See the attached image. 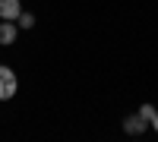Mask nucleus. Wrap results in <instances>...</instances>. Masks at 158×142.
I'll return each mask as SVG.
<instances>
[{
  "instance_id": "f257e3e1",
  "label": "nucleus",
  "mask_w": 158,
  "mask_h": 142,
  "mask_svg": "<svg viewBox=\"0 0 158 142\" xmlns=\"http://www.w3.org/2000/svg\"><path fill=\"white\" fill-rule=\"evenodd\" d=\"M16 92H19V76L0 63V101H10Z\"/></svg>"
},
{
  "instance_id": "f03ea898",
  "label": "nucleus",
  "mask_w": 158,
  "mask_h": 142,
  "mask_svg": "<svg viewBox=\"0 0 158 142\" xmlns=\"http://www.w3.org/2000/svg\"><path fill=\"white\" fill-rule=\"evenodd\" d=\"M120 126H123V133H127V136H142V133L149 130V123L142 120L139 114H130V117H123Z\"/></svg>"
},
{
  "instance_id": "7ed1b4c3",
  "label": "nucleus",
  "mask_w": 158,
  "mask_h": 142,
  "mask_svg": "<svg viewBox=\"0 0 158 142\" xmlns=\"http://www.w3.org/2000/svg\"><path fill=\"white\" fill-rule=\"evenodd\" d=\"M16 35H19V25L13 22V19H3V22H0V44H3V47H10L13 41H16Z\"/></svg>"
},
{
  "instance_id": "20e7f679",
  "label": "nucleus",
  "mask_w": 158,
  "mask_h": 142,
  "mask_svg": "<svg viewBox=\"0 0 158 142\" xmlns=\"http://www.w3.org/2000/svg\"><path fill=\"white\" fill-rule=\"evenodd\" d=\"M19 13H22L19 0H0V19H13V22H16Z\"/></svg>"
},
{
  "instance_id": "39448f33",
  "label": "nucleus",
  "mask_w": 158,
  "mask_h": 142,
  "mask_svg": "<svg viewBox=\"0 0 158 142\" xmlns=\"http://www.w3.org/2000/svg\"><path fill=\"white\" fill-rule=\"evenodd\" d=\"M16 25H19V29H32V25H35V16H32V13H19V16H16Z\"/></svg>"
},
{
  "instance_id": "423d86ee",
  "label": "nucleus",
  "mask_w": 158,
  "mask_h": 142,
  "mask_svg": "<svg viewBox=\"0 0 158 142\" xmlns=\"http://www.w3.org/2000/svg\"><path fill=\"white\" fill-rule=\"evenodd\" d=\"M155 111H158V108H155V104H142V108H139V111H136V114H139V117H142V120H146V123H149V120H152V117H155Z\"/></svg>"
},
{
  "instance_id": "0eeeda50",
  "label": "nucleus",
  "mask_w": 158,
  "mask_h": 142,
  "mask_svg": "<svg viewBox=\"0 0 158 142\" xmlns=\"http://www.w3.org/2000/svg\"><path fill=\"white\" fill-rule=\"evenodd\" d=\"M149 126H152V130H155V133H158V111H155V117H152V120H149Z\"/></svg>"
}]
</instances>
